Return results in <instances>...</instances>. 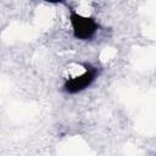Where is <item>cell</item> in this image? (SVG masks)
Wrapping results in <instances>:
<instances>
[{"label":"cell","instance_id":"obj_2","mask_svg":"<svg viewBox=\"0 0 156 156\" xmlns=\"http://www.w3.org/2000/svg\"><path fill=\"white\" fill-rule=\"evenodd\" d=\"M99 71L91 65H84L83 69L77 74H72L65 79L62 90L67 94H78L87 88H89L98 78Z\"/></svg>","mask_w":156,"mask_h":156},{"label":"cell","instance_id":"obj_3","mask_svg":"<svg viewBox=\"0 0 156 156\" xmlns=\"http://www.w3.org/2000/svg\"><path fill=\"white\" fill-rule=\"evenodd\" d=\"M45 2H49V4H60V2H63V0H43Z\"/></svg>","mask_w":156,"mask_h":156},{"label":"cell","instance_id":"obj_1","mask_svg":"<svg viewBox=\"0 0 156 156\" xmlns=\"http://www.w3.org/2000/svg\"><path fill=\"white\" fill-rule=\"evenodd\" d=\"M69 23L72 34L78 40H90L99 30V23L94 17L84 16L74 9H69Z\"/></svg>","mask_w":156,"mask_h":156}]
</instances>
